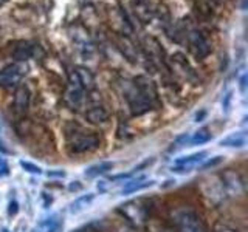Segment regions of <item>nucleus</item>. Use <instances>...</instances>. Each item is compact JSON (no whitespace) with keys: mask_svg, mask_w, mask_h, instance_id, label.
<instances>
[{"mask_svg":"<svg viewBox=\"0 0 248 232\" xmlns=\"http://www.w3.org/2000/svg\"><path fill=\"white\" fill-rule=\"evenodd\" d=\"M157 88L151 79L144 76H138L134 79V84L126 93V99L129 102L130 112L134 116H141L147 112L154 110L157 104Z\"/></svg>","mask_w":248,"mask_h":232,"instance_id":"f257e3e1","label":"nucleus"},{"mask_svg":"<svg viewBox=\"0 0 248 232\" xmlns=\"http://www.w3.org/2000/svg\"><path fill=\"white\" fill-rule=\"evenodd\" d=\"M67 133V149L72 155L87 153L95 150L99 145V136L93 131H87L79 124H68L65 127Z\"/></svg>","mask_w":248,"mask_h":232,"instance_id":"f03ea898","label":"nucleus"},{"mask_svg":"<svg viewBox=\"0 0 248 232\" xmlns=\"http://www.w3.org/2000/svg\"><path fill=\"white\" fill-rule=\"evenodd\" d=\"M25 73H27V68L23 67L20 62L8 64L3 68H0V88H3V90L17 88Z\"/></svg>","mask_w":248,"mask_h":232,"instance_id":"7ed1b4c3","label":"nucleus"},{"mask_svg":"<svg viewBox=\"0 0 248 232\" xmlns=\"http://www.w3.org/2000/svg\"><path fill=\"white\" fill-rule=\"evenodd\" d=\"M186 39H188V45H189V51L192 53V56L197 60H203L205 58L209 56L211 53V44L206 39V36L202 33L200 29H191L186 34Z\"/></svg>","mask_w":248,"mask_h":232,"instance_id":"20e7f679","label":"nucleus"},{"mask_svg":"<svg viewBox=\"0 0 248 232\" xmlns=\"http://www.w3.org/2000/svg\"><path fill=\"white\" fill-rule=\"evenodd\" d=\"M208 157V152L206 150H200V152H196V153H191L188 157H182V158H177L174 161L172 170L174 174H178V175H185V174H189L192 172L194 169L199 167L202 162H203Z\"/></svg>","mask_w":248,"mask_h":232,"instance_id":"39448f33","label":"nucleus"},{"mask_svg":"<svg viewBox=\"0 0 248 232\" xmlns=\"http://www.w3.org/2000/svg\"><path fill=\"white\" fill-rule=\"evenodd\" d=\"M118 211L126 217V218L140 226L146 221V217H147V209L143 206L141 201H129L126 204H121L118 206Z\"/></svg>","mask_w":248,"mask_h":232,"instance_id":"423d86ee","label":"nucleus"},{"mask_svg":"<svg viewBox=\"0 0 248 232\" xmlns=\"http://www.w3.org/2000/svg\"><path fill=\"white\" fill-rule=\"evenodd\" d=\"M177 226L180 232H205L203 224L200 221V217L192 211H182L177 217Z\"/></svg>","mask_w":248,"mask_h":232,"instance_id":"0eeeda50","label":"nucleus"},{"mask_svg":"<svg viewBox=\"0 0 248 232\" xmlns=\"http://www.w3.org/2000/svg\"><path fill=\"white\" fill-rule=\"evenodd\" d=\"M222 186H223V190L227 192L230 197L242 195V193L245 192L244 178L240 176V174H237V172H227V174H223V176H222Z\"/></svg>","mask_w":248,"mask_h":232,"instance_id":"6e6552de","label":"nucleus"},{"mask_svg":"<svg viewBox=\"0 0 248 232\" xmlns=\"http://www.w3.org/2000/svg\"><path fill=\"white\" fill-rule=\"evenodd\" d=\"M65 104L72 108V110H79L82 102H84V90L81 88V85L76 82V79L72 74V79H70V85L65 91L64 96Z\"/></svg>","mask_w":248,"mask_h":232,"instance_id":"1a4fd4ad","label":"nucleus"},{"mask_svg":"<svg viewBox=\"0 0 248 232\" xmlns=\"http://www.w3.org/2000/svg\"><path fill=\"white\" fill-rule=\"evenodd\" d=\"M30 99H31L30 88L23 84L19 85V87L16 88V93H14V102H13L14 113L17 116L25 115L28 112V107H30Z\"/></svg>","mask_w":248,"mask_h":232,"instance_id":"9d476101","label":"nucleus"},{"mask_svg":"<svg viewBox=\"0 0 248 232\" xmlns=\"http://www.w3.org/2000/svg\"><path fill=\"white\" fill-rule=\"evenodd\" d=\"M155 184L154 180H149L146 176H138V178H129L126 184L123 186V189L120 190L121 195H132V193L141 192L147 188H152Z\"/></svg>","mask_w":248,"mask_h":232,"instance_id":"9b49d317","label":"nucleus"},{"mask_svg":"<svg viewBox=\"0 0 248 232\" xmlns=\"http://www.w3.org/2000/svg\"><path fill=\"white\" fill-rule=\"evenodd\" d=\"M73 77L76 79V82L81 85V88L85 91H90L95 88V76L90 72L89 68L85 67H76L73 72Z\"/></svg>","mask_w":248,"mask_h":232,"instance_id":"f8f14e48","label":"nucleus"},{"mask_svg":"<svg viewBox=\"0 0 248 232\" xmlns=\"http://www.w3.org/2000/svg\"><path fill=\"white\" fill-rule=\"evenodd\" d=\"M95 193H84V195H79L78 198H75L72 203L68 204V212L72 214V215H78V214H81L84 212L85 209H87L93 201H95Z\"/></svg>","mask_w":248,"mask_h":232,"instance_id":"ddd939ff","label":"nucleus"},{"mask_svg":"<svg viewBox=\"0 0 248 232\" xmlns=\"http://www.w3.org/2000/svg\"><path fill=\"white\" fill-rule=\"evenodd\" d=\"M220 147H228V149H244L247 145V133L245 131H234L219 141Z\"/></svg>","mask_w":248,"mask_h":232,"instance_id":"4468645a","label":"nucleus"},{"mask_svg":"<svg viewBox=\"0 0 248 232\" xmlns=\"http://www.w3.org/2000/svg\"><path fill=\"white\" fill-rule=\"evenodd\" d=\"M115 169V162L113 161H101L96 162V164H92L85 169V178H98V176H103L107 175L108 172H112Z\"/></svg>","mask_w":248,"mask_h":232,"instance_id":"2eb2a0df","label":"nucleus"},{"mask_svg":"<svg viewBox=\"0 0 248 232\" xmlns=\"http://www.w3.org/2000/svg\"><path fill=\"white\" fill-rule=\"evenodd\" d=\"M11 54H13L14 59H17V62H25L30 58H33L34 48H33V45H31L30 42L20 41V42H16V46H14V50L11 51Z\"/></svg>","mask_w":248,"mask_h":232,"instance_id":"dca6fc26","label":"nucleus"},{"mask_svg":"<svg viewBox=\"0 0 248 232\" xmlns=\"http://www.w3.org/2000/svg\"><path fill=\"white\" fill-rule=\"evenodd\" d=\"M85 118L92 124H103L108 119V112L103 105H93L85 112Z\"/></svg>","mask_w":248,"mask_h":232,"instance_id":"f3484780","label":"nucleus"},{"mask_svg":"<svg viewBox=\"0 0 248 232\" xmlns=\"http://www.w3.org/2000/svg\"><path fill=\"white\" fill-rule=\"evenodd\" d=\"M135 8V13L138 15V19L141 20L143 23H147L152 17V10L149 5V0H132Z\"/></svg>","mask_w":248,"mask_h":232,"instance_id":"a211bd4d","label":"nucleus"},{"mask_svg":"<svg viewBox=\"0 0 248 232\" xmlns=\"http://www.w3.org/2000/svg\"><path fill=\"white\" fill-rule=\"evenodd\" d=\"M213 139V133L208 127H200L199 130H196V133L192 135V138L189 139L191 144L194 145H203L206 143H209Z\"/></svg>","mask_w":248,"mask_h":232,"instance_id":"6ab92c4d","label":"nucleus"},{"mask_svg":"<svg viewBox=\"0 0 248 232\" xmlns=\"http://www.w3.org/2000/svg\"><path fill=\"white\" fill-rule=\"evenodd\" d=\"M62 228H64V220H62L58 214H54L42 224L41 229L42 232H61Z\"/></svg>","mask_w":248,"mask_h":232,"instance_id":"aec40b11","label":"nucleus"},{"mask_svg":"<svg viewBox=\"0 0 248 232\" xmlns=\"http://www.w3.org/2000/svg\"><path fill=\"white\" fill-rule=\"evenodd\" d=\"M188 141H189V135L188 133H183V135H180V136H177L175 138V141L170 144V147H169V152L172 153V152H177V150H180V149H183V147L188 144Z\"/></svg>","mask_w":248,"mask_h":232,"instance_id":"412c9836","label":"nucleus"},{"mask_svg":"<svg viewBox=\"0 0 248 232\" xmlns=\"http://www.w3.org/2000/svg\"><path fill=\"white\" fill-rule=\"evenodd\" d=\"M19 166L25 170V172L31 174V175H41L42 174V167H39L37 164H34V162H30V161H23L20 160L19 161Z\"/></svg>","mask_w":248,"mask_h":232,"instance_id":"4be33fe9","label":"nucleus"},{"mask_svg":"<svg viewBox=\"0 0 248 232\" xmlns=\"http://www.w3.org/2000/svg\"><path fill=\"white\" fill-rule=\"evenodd\" d=\"M222 162H223V157L217 155V157H213V158H206L203 162H202L200 169L202 170H209V169H214V167H217L219 164H222Z\"/></svg>","mask_w":248,"mask_h":232,"instance_id":"5701e85b","label":"nucleus"},{"mask_svg":"<svg viewBox=\"0 0 248 232\" xmlns=\"http://www.w3.org/2000/svg\"><path fill=\"white\" fill-rule=\"evenodd\" d=\"M17 212H19V204H17V201H16V200L10 201V206H8V215H10V217H14Z\"/></svg>","mask_w":248,"mask_h":232,"instance_id":"b1692460","label":"nucleus"},{"mask_svg":"<svg viewBox=\"0 0 248 232\" xmlns=\"http://www.w3.org/2000/svg\"><path fill=\"white\" fill-rule=\"evenodd\" d=\"M84 189V186L81 184V181H72V183H70L68 184V190L70 192H81Z\"/></svg>","mask_w":248,"mask_h":232,"instance_id":"393cba45","label":"nucleus"},{"mask_svg":"<svg viewBox=\"0 0 248 232\" xmlns=\"http://www.w3.org/2000/svg\"><path fill=\"white\" fill-rule=\"evenodd\" d=\"M8 174H10V167H8V164L5 162V160L0 157V178L2 176H6Z\"/></svg>","mask_w":248,"mask_h":232,"instance_id":"a878e982","label":"nucleus"},{"mask_svg":"<svg viewBox=\"0 0 248 232\" xmlns=\"http://www.w3.org/2000/svg\"><path fill=\"white\" fill-rule=\"evenodd\" d=\"M46 176H58V178H64L65 176V172L64 170H53V172H48Z\"/></svg>","mask_w":248,"mask_h":232,"instance_id":"bb28decb","label":"nucleus"},{"mask_svg":"<svg viewBox=\"0 0 248 232\" xmlns=\"http://www.w3.org/2000/svg\"><path fill=\"white\" fill-rule=\"evenodd\" d=\"M230 101H231V93H228L227 98H225V102L223 104V108H225V112H228V107H230Z\"/></svg>","mask_w":248,"mask_h":232,"instance_id":"cd10ccee","label":"nucleus"},{"mask_svg":"<svg viewBox=\"0 0 248 232\" xmlns=\"http://www.w3.org/2000/svg\"><path fill=\"white\" fill-rule=\"evenodd\" d=\"M247 82V76H242V79H240V91L242 93H245V84Z\"/></svg>","mask_w":248,"mask_h":232,"instance_id":"c85d7f7f","label":"nucleus"},{"mask_svg":"<svg viewBox=\"0 0 248 232\" xmlns=\"http://www.w3.org/2000/svg\"><path fill=\"white\" fill-rule=\"evenodd\" d=\"M72 232H90V229H89V228H79V229L72 231Z\"/></svg>","mask_w":248,"mask_h":232,"instance_id":"c756f323","label":"nucleus"},{"mask_svg":"<svg viewBox=\"0 0 248 232\" xmlns=\"http://www.w3.org/2000/svg\"><path fill=\"white\" fill-rule=\"evenodd\" d=\"M31 232H42V229H41V228H36V229H33Z\"/></svg>","mask_w":248,"mask_h":232,"instance_id":"7c9ffc66","label":"nucleus"},{"mask_svg":"<svg viewBox=\"0 0 248 232\" xmlns=\"http://www.w3.org/2000/svg\"><path fill=\"white\" fill-rule=\"evenodd\" d=\"M8 2V0H0V6H2V5H5Z\"/></svg>","mask_w":248,"mask_h":232,"instance_id":"2f4dec72","label":"nucleus"},{"mask_svg":"<svg viewBox=\"0 0 248 232\" xmlns=\"http://www.w3.org/2000/svg\"><path fill=\"white\" fill-rule=\"evenodd\" d=\"M3 232H8V229H3Z\"/></svg>","mask_w":248,"mask_h":232,"instance_id":"473e14b6","label":"nucleus"}]
</instances>
